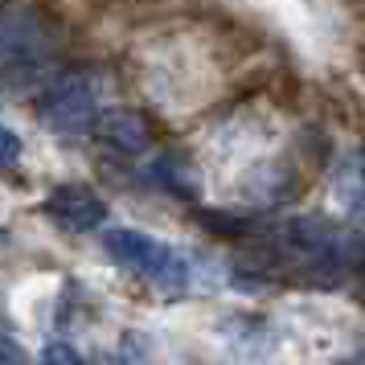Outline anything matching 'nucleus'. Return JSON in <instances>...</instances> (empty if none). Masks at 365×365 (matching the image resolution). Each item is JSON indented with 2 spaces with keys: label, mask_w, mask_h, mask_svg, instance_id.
I'll list each match as a JSON object with an SVG mask.
<instances>
[{
  "label": "nucleus",
  "mask_w": 365,
  "mask_h": 365,
  "mask_svg": "<svg viewBox=\"0 0 365 365\" xmlns=\"http://www.w3.org/2000/svg\"><path fill=\"white\" fill-rule=\"evenodd\" d=\"M58 53V25L46 9H13L0 13V70L41 66Z\"/></svg>",
  "instance_id": "obj_2"
},
{
  "label": "nucleus",
  "mask_w": 365,
  "mask_h": 365,
  "mask_svg": "<svg viewBox=\"0 0 365 365\" xmlns=\"http://www.w3.org/2000/svg\"><path fill=\"white\" fill-rule=\"evenodd\" d=\"M0 365H29L25 345H21V341H13V336H4V332H0Z\"/></svg>",
  "instance_id": "obj_8"
},
{
  "label": "nucleus",
  "mask_w": 365,
  "mask_h": 365,
  "mask_svg": "<svg viewBox=\"0 0 365 365\" xmlns=\"http://www.w3.org/2000/svg\"><path fill=\"white\" fill-rule=\"evenodd\" d=\"M99 140L107 148L123 152V156H140V152L152 148V119L132 111V107H111V111H103L99 115Z\"/></svg>",
  "instance_id": "obj_5"
},
{
  "label": "nucleus",
  "mask_w": 365,
  "mask_h": 365,
  "mask_svg": "<svg viewBox=\"0 0 365 365\" xmlns=\"http://www.w3.org/2000/svg\"><path fill=\"white\" fill-rule=\"evenodd\" d=\"M41 365H86L83 353L66 341H50V345L41 349Z\"/></svg>",
  "instance_id": "obj_6"
},
{
  "label": "nucleus",
  "mask_w": 365,
  "mask_h": 365,
  "mask_svg": "<svg viewBox=\"0 0 365 365\" xmlns=\"http://www.w3.org/2000/svg\"><path fill=\"white\" fill-rule=\"evenodd\" d=\"M46 217H53L62 230H95L107 222V201L86 185H58L46 197Z\"/></svg>",
  "instance_id": "obj_4"
},
{
  "label": "nucleus",
  "mask_w": 365,
  "mask_h": 365,
  "mask_svg": "<svg viewBox=\"0 0 365 365\" xmlns=\"http://www.w3.org/2000/svg\"><path fill=\"white\" fill-rule=\"evenodd\" d=\"M336 365H361V357H345V361H336Z\"/></svg>",
  "instance_id": "obj_9"
},
{
  "label": "nucleus",
  "mask_w": 365,
  "mask_h": 365,
  "mask_svg": "<svg viewBox=\"0 0 365 365\" xmlns=\"http://www.w3.org/2000/svg\"><path fill=\"white\" fill-rule=\"evenodd\" d=\"M21 152H25L21 135L13 132V128H4V123H0V168L17 165V160H21Z\"/></svg>",
  "instance_id": "obj_7"
},
{
  "label": "nucleus",
  "mask_w": 365,
  "mask_h": 365,
  "mask_svg": "<svg viewBox=\"0 0 365 365\" xmlns=\"http://www.w3.org/2000/svg\"><path fill=\"white\" fill-rule=\"evenodd\" d=\"M103 250H107L123 271H135L140 279H148L152 287H160L165 296H177V292H185V283H189V263L181 259V250L156 242L152 234L107 230L103 234Z\"/></svg>",
  "instance_id": "obj_1"
},
{
  "label": "nucleus",
  "mask_w": 365,
  "mask_h": 365,
  "mask_svg": "<svg viewBox=\"0 0 365 365\" xmlns=\"http://www.w3.org/2000/svg\"><path fill=\"white\" fill-rule=\"evenodd\" d=\"M95 111H99V86L91 78H83V74L50 86L37 99V115H41V123L50 132H78V128H86L95 119Z\"/></svg>",
  "instance_id": "obj_3"
}]
</instances>
